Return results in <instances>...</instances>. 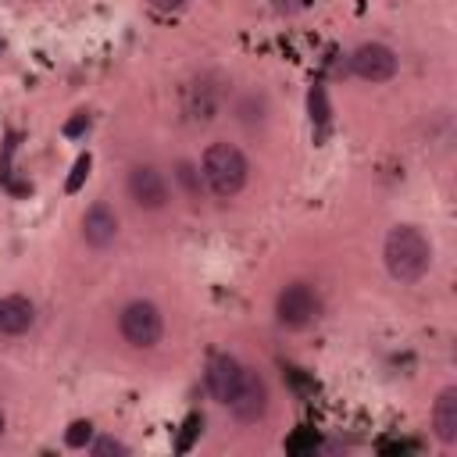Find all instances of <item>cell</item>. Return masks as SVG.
<instances>
[{"mask_svg": "<svg viewBox=\"0 0 457 457\" xmlns=\"http://www.w3.org/2000/svg\"><path fill=\"white\" fill-rule=\"evenodd\" d=\"M0 436H4V411H0Z\"/></svg>", "mask_w": 457, "mask_h": 457, "instance_id": "obj_17", "label": "cell"}, {"mask_svg": "<svg viewBox=\"0 0 457 457\" xmlns=\"http://www.w3.org/2000/svg\"><path fill=\"white\" fill-rule=\"evenodd\" d=\"M200 168H204V179H207L211 193L221 196V200L236 196V193L246 186V171H250L243 150L232 146V143H211V146L204 150Z\"/></svg>", "mask_w": 457, "mask_h": 457, "instance_id": "obj_2", "label": "cell"}, {"mask_svg": "<svg viewBox=\"0 0 457 457\" xmlns=\"http://www.w3.org/2000/svg\"><path fill=\"white\" fill-rule=\"evenodd\" d=\"M243 364L236 361V357H228V353H218V357H211L207 361V389H211V396L218 400V403H232V396H236V389H239V382H243Z\"/></svg>", "mask_w": 457, "mask_h": 457, "instance_id": "obj_6", "label": "cell"}, {"mask_svg": "<svg viewBox=\"0 0 457 457\" xmlns=\"http://www.w3.org/2000/svg\"><path fill=\"white\" fill-rule=\"evenodd\" d=\"M114 236H118V214H114L107 204H93V207L86 211V218H82V239L100 250V246H107Z\"/></svg>", "mask_w": 457, "mask_h": 457, "instance_id": "obj_9", "label": "cell"}, {"mask_svg": "<svg viewBox=\"0 0 457 457\" xmlns=\"http://www.w3.org/2000/svg\"><path fill=\"white\" fill-rule=\"evenodd\" d=\"M318 311H321L318 293H314L307 282H289V286L278 293V300H275V314H278V321H282L286 328H303V325H311V321L318 318Z\"/></svg>", "mask_w": 457, "mask_h": 457, "instance_id": "obj_4", "label": "cell"}, {"mask_svg": "<svg viewBox=\"0 0 457 457\" xmlns=\"http://www.w3.org/2000/svg\"><path fill=\"white\" fill-rule=\"evenodd\" d=\"M129 196H132L139 207L157 211V207H164V200H168V186H164V179H161L157 168L136 164V168L129 171Z\"/></svg>", "mask_w": 457, "mask_h": 457, "instance_id": "obj_7", "label": "cell"}, {"mask_svg": "<svg viewBox=\"0 0 457 457\" xmlns=\"http://www.w3.org/2000/svg\"><path fill=\"white\" fill-rule=\"evenodd\" d=\"M89 436H93V425L89 421H75L71 432H68V446H82Z\"/></svg>", "mask_w": 457, "mask_h": 457, "instance_id": "obj_12", "label": "cell"}, {"mask_svg": "<svg viewBox=\"0 0 457 457\" xmlns=\"http://www.w3.org/2000/svg\"><path fill=\"white\" fill-rule=\"evenodd\" d=\"M382 261L396 282H418L432 264V246L414 225H393L382 243Z\"/></svg>", "mask_w": 457, "mask_h": 457, "instance_id": "obj_1", "label": "cell"}, {"mask_svg": "<svg viewBox=\"0 0 457 457\" xmlns=\"http://www.w3.org/2000/svg\"><path fill=\"white\" fill-rule=\"evenodd\" d=\"M86 125H89V118H86V114H79V118H71V121L64 125V132H68V136H79Z\"/></svg>", "mask_w": 457, "mask_h": 457, "instance_id": "obj_15", "label": "cell"}, {"mask_svg": "<svg viewBox=\"0 0 457 457\" xmlns=\"http://www.w3.org/2000/svg\"><path fill=\"white\" fill-rule=\"evenodd\" d=\"M32 318H36V307H32L29 296H7V300H0V332L18 336V332H25L32 325Z\"/></svg>", "mask_w": 457, "mask_h": 457, "instance_id": "obj_11", "label": "cell"}, {"mask_svg": "<svg viewBox=\"0 0 457 457\" xmlns=\"http://www.w3.org/2000/svg\"><path fill=\"white\" fill-rule=\"evenodd\" d=\"M118 325H121V336H125L132 346H154V343L164 336V318H161V311H157L150 300H132V303L121 311Z\"/></svg>", "mask_w": 457, "mask_h": 457, "instance_id": "obj_3", "label": "cell"}, {"mask_svg": "<svg viewBox=\"0 0 457 457\" xmlns=\"http://www.w3.org/2000/svg\"><path fill=\"white\" fill-rule=\"evenodd\" d=\"M86 171H89V154H82V157L75 161V171H71V179H68V189H79V182L86 179Z\"/></svg>", "mask_w": 457, "mask_h": 457, "instance_id": "obj_13", "label": "cell"}, {"mask_svg": "<svg viewBox=\"0 0 457 457\" xmlns=\"http://www.w3.org/2000/svg\"><path fill=\"white\" fill-rule=\"evenodd\" d=\"M228 407H232V414L239 421H257L268 411V386H264V378L257 371H243V382H239V389H236Z\"/></svg>", "mask_w": 457, "mask_h": 457, "instance_id": "obj_8", "label": "cell"}, {"mask_svg": "<svg viewBox=\"0 0 457 457\" xmlns=\"http://www.w3.org/2000/svg\"><path fill=\"white\" fill-rule=\"evenodd\" d=\"M93 453H96V457H107V453H125V443H118V439H100V443L93 446Z\"/></svg>", "mask_w": 457, "mask_h": 457, "instance_id": "obj_14", "label": "cell"}, {"mask_svg": "<svg viewBox=\"0 0 457 457\" xmlns=\"http://www.w3.org/2000/svg\"><path fill=\"white\" fill-rule=\"evenodd\" d=\"M432 428H436V436H439L446 446L457 443V389H453V386H446V389L436 396Z\"/></svg>", "mask_w": 457, "mask_h": 457, "instance_id": "obj_10", "label": "cell"}, {"mask_svg": "<svg viewBox=\"0 0 457 457\" xmlns=\"http://www.w3.org/2000/svg\"><path fill=\"white\" fill-rule=\"evenodd\" d=\"M157 7H175V4H182V0H154Z\"/></svg>", "mask_w": 457, "mask_h": 457, "instance_id": "obj_16", "label": "cell"}, {"mask_svg": "<svg viewBox=\"0 0 457 457\" xmlns=\"http://www.w3.org/2000/svg\"><path fill=\"white\" fill-rule=\"evenodd\" d=\"M353 71L364 82H386L396 75V54L386 43H364L353 50Z\"/></svg>", "mask_w": 457, "mask_h": 457, "instance_id": "obj_5", "label": "cell"}]
</instances>
